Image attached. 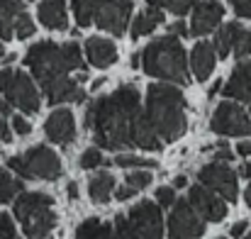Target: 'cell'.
I'll use <instances>...</instances> for the list:
<instances>
[{"label": "cell", "mask_w": 251, "mask_h": 239, "mask_svg": "<svg viewBox=\"0 0 251 239\" xmlns=\"http://www.w3.org/2000/svg\"><path fill=\"white\" fill-rule=\"evenodd\" d=\"M85 56L90 61V66L95 69H107L117 61V47L110 42V39H102V37H90L85 42Z\"/></svg>", "instance_id": "17"}, {"label": "cell", "mask_w": 251, "mask_h": 239, "mask_svg": "<svg viewBox=\"0 0 251 239\" xmlns=\"http://www.w3.org/2000/svg\"><path fill=\"white\" fill-rule=\"evenodd\" d=\"M115 163L120 168H156V161L154 159H147V157H134V154H120L115 157Z\"/></svg>", "instance_id": "29"}, {"label": "cell", "mask_w": 251, "mask_h": 239, "mask_svg": "<svg viewBox=\"0 0 251 239\" xmlns=\"http://www.w3.org/2000/svg\"><path fill=\"white\" fill-rule=\"evenodd\" d=\"M0 115H2V117L10 115V105H7V100H2V98H0Z\"/></svg>", "instance_id": "45"}, {"label": "cell", "mask_w": 251, "mask_h": 239, "mask_svg": "<svg viewBox=\"0 0 251 239\" xmlns=\"http://www.w3.org/2000/svg\"><path fill=\"white\" fill-rule=\"evenodd\" d=\"M147 120L161 142H176L188 130L185 98L173 83H151L147 90Z\"/></svg>", "instance_id": "2"}, {"label": "cell", "mask_w": 251, "mask_h": 239, "mask_svg": "<svg viewBox=\"0 0 251 239\" xmlns=\"http://www.w3.org/2000/svg\"><path fill=\"white\" fill-rule=\"evenodd\" d=\"M132 66H134V69H139V54H134V56H132Z\"/></svg>", "instance_id": "50"}, {"label": "cell", "mask_w": 251, "mask_h": 239, "mask_svg": "<svg viewBox=\"0 0 251 239\" xmlns=\"http://www.w3.org/2000/svg\"><path fill=\"white\" fill-rule=\"evenodd\" d=\"M215 159L217 161H232V149L227 147V142H220L217 147H215Z\"/></svg>", "instance_id": "38"}, {"label": "cell", "mask_w": 251, "mask_h": 239, "mask_svg": "<svg viewBox=\"0 0 251 239\" xmlns=\"http://www.w3.org/2000/svg\"><path fill=\"white\" fill-rule=\"evenodd\" d=\"M66 193H69V198H71V200H76V198H78V183H69Z\"/></svg>", "instance_id": "44"}, {"label": "cell", "mask_w": 251, "mask_h": 239, "mask_svg": "<svg viewBox=\"0 0 251 239\" xmlns=\"http://www.w3.org/2000/svg\"><path fill=\"white\" fill-rule=\"evenodd\" d=\"M215 64H217V54H215V47L207 44V42H198L190 52V69L195 74L198 80H207L215 71Z\"/></svg>", "instance_id": "19"}, {"label": "cell", "mask_w": 251, "mask_h": 239, "mask_svg": "<svg viewBox=\"0 0 251 239\" xmlns=\"http://www.w3.org/2000/svg\"><path fill=\"white\" fill-rule=\"evenodd\" d=\"M134 193H137V190H134L132 186H127V183H125L122 188H117V190H115V198H117V200H129Z\"/></svg>", "instance_id": "40"}, {"label": "cell", "mask_w": 251, "mask_h": 239, "mask_svg": "<svg viewBox=\"0 0 251 239\" xmlns=\"http://www.w3.org/2000/svg\"><path fill=\"white\" fill-rule=\"evenodd\" d=\"M129 12L132 0H98L93 10V22L112 37H122L129 25Z\"/></svg>", "instance_id": "9"}, {"label": "cell", "mask_w": 251, "mask_h": 239, "mask_svg": "<svg viewBox=\"0 0 251 239\" xmlns=\"http://www.w3.org/2000/svg\"><path fill=\"white\" fill-rule=\"evenodd\" d=\"M168 34H173V37H188V27H185V22H173L171 27H168Z\"/></svg>", "instance_id": "39"}, {"label": "cell", "mask_w": 251, "mask_h": 239, "mask_svg": "<svg viewBox=\"0 0 251 239\" xmlns=\"http://www.w3.org/2000/svg\"><path fill=\"white\" fill-rule=\"evenodd\" d=\"M188 203H190V205L195 208V212H198L202 220H207V222H220V220H225V215H227V203H225L217 193H212L210 188H205L202 183H198V186L190 188Z\"/></svg>", "instance_id": "13"}, {"label": "cell", "mask_w": 251, "mask_h": 239, "mask_svg": "<svg viewBox=\"0 0 251 239\" xmlns=\"http://www.w3.org/2000/svg\"><path fill=\"white\" fill-rule=\"evenodd\" d=\"M229 2L239 17H247V20L251 17V0H229Z\"/></svg>", "instance_id": "36"}, {"label": "cell", "mask_w": 251, "mask_h": 239, "mask_svg": "<svg viewBox=\"0 0 251 239\" xmlns=\"http://www.w3.org/2000/svg\"><path fill=\"white\" fill-rule=\"evenodd\" d=\"M88 193H90V200H95V203H107L110 195L115 193V176H110L107 171H100L98 176L90 178Z\"/></svg>", "instance_id": "23"}, {"label": "cell", "mask_w": 251, "mask_h": 239, "mask_svg": "<svg viewBox=\"0 0 251 239\" xmlns=\"http://www.w3.org/2000/svg\"><path fill=\"white\" fill-rule=\"evenodd\" d=\"M105 163V157L100 154V149H85L83 157H81V168L90 171V168H98Z\"/></svg>", "instance_id": "33"}, {"label": "cell", "mask_w": 251, "mask_h": 239, "mask_svg": "<svg viewBox=\"0 0 251 239\" xmlns=\"http://www.w3.org/2000/svg\"><path fill=\"white\" fill-rule=\"evenodd\" d=\"M149 183H151V173L147 168H134L127 176V186H132L134 190H144Z\"/></svg>", "instance_id": "31"}, {"label": "cell", "mask_w": 251, "mask_h": 239, "mask_svg": "<svg viewBox=\"0 0 251 239\" xmlns=\"http://www.w3.org/2000/svg\"><path fill=\"white\" fill-rule=\"evenodd\" d=\"M127 222L132 225L134 235L139 239H161L164 237V220H161V208L151 200L137 203L127 215Z\"/></svg>", "instance_id": "12"}, {"label": "cell", "mask_w": 251, "mask_h": 239, "mask_svg": "<svg viewBox=\"0 0 251 239\" xmlns=\"http://www.w3.org/2000/svg\"><path fill=\"white\" fill-rule=\"evenodd\" d=\"M139 66L154 76L168 83H188V56L178 37L166 34L147 44V49L139 54Z\"/></svg>", "instance_id": "4"}, {"label": "cell", "mask_w": 251, "mask_h": 239, "mask_svg": "<svg viewBox=\"0 0 251 239\" xmlns=\"http://www.w3.org/2000/svg\"><path fill=\"white\" fill-rule=\"evenodd\" d=\"M0 239H17L12 217H10L7 212H0Z\"/></svg>", "instance_id": "34"}, {"label": "cell", "mask_w": 251, "mask_h": 239, "mask_svg": "<svg viewBox=\"0 0 251 239\" xmlns=\"http://www.w3.org/2000/svg\"><path fill=\"white\" fill-rule=\"evenodd\" d=\"M76 239H115V232H112L110 225L100 222L98 217H90L78 227Z\"/></svg>", "instance_id": "25"}, {"label": "cell", "mask_w": 251, "mask_h": 239, "mask_svg": "<svg viewBox=\"0 0 251 239\" xmlns=\"http://www.w3.org/2000/svg\"><path fill=\"white\" fill-rule=\"evenodd\" d=\"M168 215V239H198L205 235V222L188 200H176Z\"/></svg>", "instance_id": "10"}, {"label": "cell", "mask_w": 251, "mask_h": 239, "mask_svg": "<svg viewBox=\"0 0 251 239\" xmlns=\"http://www.w3.org/2000/svg\"><path fill=\"white\" fill-rule=\"evenodd\" d=\"M244 232H247V222H237V225L232 227V237L234 239L244 237Z\"/></svg>", "instance_id": "42"}, {"label": "cell", "mask_w": 251, "mask_h": 239, "mask_svg": "<svg viewBox=\"0 0 251 239\" xmlns=\"http://www.w3.org/2000/svg\"><path fill=\"white\" fill-rule=\"evenodd\" d=\"M220 88H222V83H220V80H217V83H215V85H212V88H210V98H212V95H215V93H217V90H220Z\"/></svg>", "instance_id": "48"}, {"label": "cell", "mask_w": 251, "mask_h": 239, "mask_svg": "<svg viewBox=\"0 0 251 239\" xmlns=\"http://www.w3.org/2000/svg\"><path fill=\"white\" fill-rule=\"evenodd\" d=\"M210 127H212V132L225 134V137H247L251 132L249 112L239 103L225 100L217 105V110L210 120Z\"/></svg>", "instance_id": "8"}, {"label": "cell", "mask_w": 251, "mask_h": 239, "mask_svg": "<svg viewBox=\"0 0 251 239\" xmlns=\"http://www.w3.org/2000/svg\"><path fill=\"white\" fill-rule=\"evenodd\" d=\"M25 17L27 10L22 0H0V39H12Z\"/></svg>", "instance_id": "18"}, {"label": "cell", "mask_w": 251, "mask_h": 239, "mask_svg": "<svg viewBox=\"0 0 251 239\" xmlns=\"http://www.w3.org/2000/svg\"><path fill=\"white\" fill-rule=\"evenodd\" d=\"M193 22H190V34L195 37H205L212 29H217V25L225 17V7L217 0H200L193 5Z\"/></svg>", "instance_id": "14"}, {"label": "cell", "mask_w": 251, "mask_h": 239, "mask_svg": "<svg viewBox=\"0 0 251 239\" xmlns=\"http://www.w3.org/2000/svg\"><path fill=\"white\" fill-rule=\"evenodd\" d=\"M17 193H22V181L12 178L7 171H0V203H10L17 198Z\"/></svg>", "instance_id": "26"}, {"label": "cell", "mask_w": 251, "mask_h": 239, "mask_svg": "<svg viewBox=\"0 0 251 239\" xmlns=\"http://www.w3.org/2000/svg\"><path fill=\"white\" fill-rule=\"evenodd\" d=\"M173 186H176V188H185V186H188V178H185V176H178V178L173 181Z\"/></svg>", "instance_id": "46"}, {"label": "cell", "mask_w": 251, "mask_h": 239, "mask_svg": "<svg viewBox=\"0 0 251 239\" xmlns=\"http://www.w3.org/2000/svg\"><path fill=\"white\" fill-rule=\"evenodd\" d=\"M237 154L251 157V142H239V144H237Z\"/></svg>", "instance_id": "43"}, {"label": "cell", "mask_w": 251, "mask_h": 239, "mask_svg": "<svg viewBox=\"0 0 251 239\" xmlns=\"http://www.w3.org/2000/svg\"><path fill=\"white\" fill-rule=\"evenodd\" d=\"M151 7H159V10H168V12H173V15H178V17H183L198 0H147Z\"/></svg>", "instance_id": "28"}, {"label": "cell", "mask_w": 251, "mask_h": 239, "mask_svg": "<svg viewBox=\"0 0 251 239\" xmlns=\"http://www.w3.org/2000/svg\"><path fill=\"white\" fill-rule=\"evenodd\" d=\"M15 217L27 239H44L56 227L54 200L47 193H22L15 200Z\"/></svg>", "instance_id": "5"}, {"label": "cell", "mask_w": 251, "mask_h": 239, "mask_svg": "<svg viewBox=\"0 0 251 239\" xmlns=\"http://www.w3.org/2000/svg\"><path fill=\"white\" fill-rule=\"evenodd\" d=\"M247 103H249V115H251V95H249V98H247Z\"/></svg>", "instance_id": "52"}, {"label": "cell", "mask_w": 251, "mask_h": 239, "mask_svg": "<svg viewBox=\"0 0 251 239\" xmlns=\"http://www.w3.org/2000/svg\"><path fill=\"white\" fill-rule=\"evenodd\" d=\"M25 64L44 88L51 80L69 76L71 71H83V54L76 42H66V44L37 42L27 49Z\"/></svg>", "instance_id": "3"}, {"label": "cell", "mask_w": 251, "mask_h": 239, "mask_svg": "<svg viewBox=\"0 0 251 239\" xmlns=\"http://www.w3.org/2000/svg\"><path fill=\"white\" fill-rule=\"evenodd\" d=\"M44 132L49 142L59 147H69L76 139V122H74L71 110H54L44 122Z\"/></svg>", "instance_id": "15"}, {"label": "cell", "mask_w": 251, "mask_h": 239, "mask_svg": "<svg viewBox=\"0 0 251 239\" xmlns=\"http://www.w3.org/2000/svg\"><path fill=\"white\" fill-rule=\"evenodd\" d=\"M2 56H5V49H2V44H0V59H2Z\"/></svg>", "instance_id": "51"}, {"label": "cell", "mask_w": 251, "mask_h": 239, "mask_svg": "<svg viewBox=\"0 0 251 239\" xmlns=\"http://www.w3.org/2000/svg\"><path fill=\"white\" fill-rule=\"evenodd\" d=\"M37 17L39 22L47 27V29H66L69 27V12H66V2L64 0H44L37 10Z\"/></svg>", "instance_id": "21"}, {"label": "cell", "mask_w": 251, "mask_h": 239, "mask_svg": "<svg viewBox=\"0 0 251 239\" xmlns=\"http://www.w3.org/2000/svg\"><path fill=\"white\" fill-rule=\"evenodd\" d=\"M173 203H176V193H173V188L161 186V188L156 190V205H159V208H171Z\"/></svg>", "instance_id": "35"}, {"label": "cell", "mask_w": 251, "mask_h": 239, "mask_svg": "<svg viewBox=\"0 0 251 239\" xmlns=\"http://www.w3.org/2000/svg\"><path fill=\"white\" fill-rule=\"evenodd\" d=\"M234 56L237 59H244V56H251V29H239L237 39H234V47H232Z\"/></svg>", "instance_id": "30"}, {"label": "cell", "mask_w": 251, "mask_h": 239, "mask_svg": "<svg viewBox=\"0 0 251 239\" xmlns=\"http://www.w3.org/2000/svg\"><path fill=\"white\" fill-rule=\"evenodd\" d=\"M164 20H166V17H164V10L149 5L144 12L137 15V20H132V39H139V37H144V34H151Z\"/></svg>", "instance_id": "22"}, {"label": "cell", "mask_w": 251, "mask_h": 239, "mask_svg": "<svg viewBox=\"0 0 251 239\" xmlns=\"http://www.w3.org/2000/svg\"><path fill=\"white\" fill-rule=\"evenodd\" d=\"M10 139H12V132H10V127H7L5 117L0 115V144H2V142H10Z\"/></svg>", "instance_id": "41"}, {"label": "cell", "mask_w": 251, "mask_h": 239, "mask_svg": "<svg viewBox=\"0 0 251 239\" xmlns=\"http://www.w3.org/2000/svg\"><path fill=\"white\" fill-rule=\"evenodd\" d=\"M0 93L7 100L10 107L22 110L25 115H34L42 107V98L37 85L25 71L17 69H2L0 71Z\"/></svg>", "instance_id": "6"}, {"label": "cell", "mask_w": 251, "mask_h": 239, "mask_svg": "<svg viewBox=\"0 0 251 239\" xmlns=\"http://www.w3.org/2000/svg\"><path fill=\"white\" fill-rule=\"evenodd\" d=\"M239 29H242L239 22H229L227 27L217 29V34H215V54H220L222 59H227L232 54V47H234V39H237Z\"/></svg>", "instance_id": "24"}, {"label": "cell", "mask_w": 251, "mask_h": 239, "mask_svg": "<svg viewBox=\"0 0 251 239\" xmlns=\"http://www.w3.org/2000/svg\"><path fill=\"white\" fill-rule=\"evenodd\" d=\"M95 2H98V0H71L74 17H76L78 27H88V25L93 22V10H95Z\"/></svg>", "instance_id": "27"}, {"label": "cell", "mask_w": 251, "mask_h": 239, "mask_svg": "<svg viewBox=\"0 0 251 239\" xmlns=\"http://www.w3.org/2000/svg\"><path fill=\"white\" fill-rule=\"evenodd\" d=\"M198 181L210 188L212 193H217L222 200H229L234 203L237 195H239V188H237V173L225 163V161H212L207 166H202L198 171Z\"/></svg>", "instance_id": "11"}, {"label": "cell", "mask_w": 251, "mask_h": 239, "mask_svg": "<svg viewBox=\"0 0 251 239\" xmlns=\"http://www.w3.org/2000/svg\"><path fill=\"white\" fill-rule=\"evenodd\" d=\"M12 130H15L20 137H25V134L32 132V125H29L25 117H17V115H15V117H12Z\"/></svg>", "instance_id": "37"}, {"label": "cell", "mask_w": 251, "mask_h": 239, "mask_svg": "<svg viewBox=\"0 0 251 239\" xmlns=\"http://www.w3.org/2000/svg\"><path fill=\"white\" fill-rule=\"evenodd\" d=\"M85 130L100 149H147L159 152L164 142L154 132L139 105V90L134 85H120L110 95L95 98L85 107Z\"/></svg>", "instance_id": "1"}, {"label": "cell", "mask_w": 251, "mask_h": 239, "mask_svg": "<svg viewBox=\"0 0 251 239\" xmlns=\"http://www.w3.org/2000/svg\"><path fill=\"white\" fill-rule=\"evenodd\" d=\"M7 166L22 176V178H42V181H56L61 176V159L49 147H32L22 157H10Z\"/></svg>", "instance_id": "7"}, {"label": "cell", "mask_w": 251, "mask_h": 239, "mask_svg": "<svg viewBox=\"0 0 251 239\" xmlns=\"http://www.w3.org/2000/svg\"><path fill=\"white\" fill-rule=\"evenodd\" d=\"M251 95V59L237 64V69L232 71V76L225 85V98H234V100H244Z\"/></svg>", "instance_id": "20"}, {"label": "cell", "mask_w": 251, "mask_h": 239, "mask_svg": "<svg viewBox=\"0 0 251 239\" xmlns=\"http://www.w3.org/2000/svg\"><path fill=\"white\" fill-rule=\"evenodd\" d=\"M42 90H44V95H47V100H49L51 105H59V103H81L85 98L81 79H69V76L51 80V83L44 85Z\"/></svg>", "instance_id": "16"}, {"label": "cell", "mask_w": 251, "mask_h": 239, "mask_svg": "<svg viewBox=\"0 0 251 239\" xmlns=\"http://www.w3.org/2000/svg\"><path fill=\"white\" fill-rule=\"evenodd\" d=\"M239 173H242L244 178H251V161H247V163L242 166V171H239Z\"/></svg>", "instance_id": "47"}, {"label": "cell", "mask_w": 251, "mask_h": 239, "mask_svg": "<svg viewBox=\"0 0 251 239\" xmlns=\"http://www.w3.org/2000/svg\"><path fill=\"white\" fill-rule=\"evenodd\" d=\"M115 239H139L134 235V230H132V225L127 222V217L125 215H117L115 217Z\"/></svg>", "instance_id": "32"}, {"label": "cell", "mask_w": 251, "mask_h": 239, "mask_svg": "<svg viewBox=\"0 0 251 239\" xmlns=\"http://www.w3.org/2000/svg\"><path fill=\"white\" fill-rule=\"evenodd\" d=\"M244 198H247V205H249V208H251V186H249V188H247V193H244Z\"/></svg>", "instance_id": "49"}, {"label": "cell", "mask_w": 251, "mask_h": 239, "mask_svg": "<svg viewBox=\"0 0 251 239\" xmlns=\"http://www.w3.org/2000/svg\"><path fill=\"white\" fill-rule=\"evenodd\" d=\"M247 239H251V235H249V237H247Z\"/></svg>", "instance_id": "53"}]
</instances>
